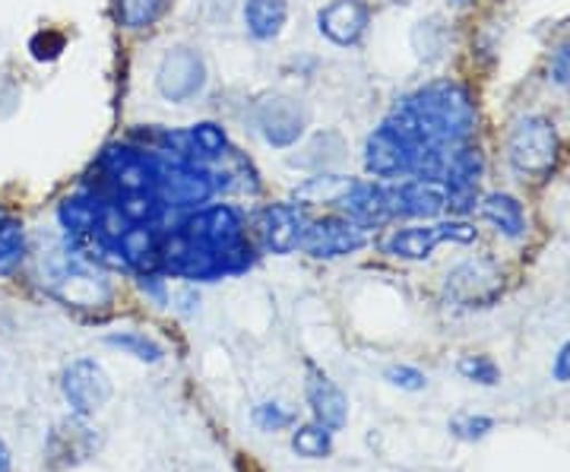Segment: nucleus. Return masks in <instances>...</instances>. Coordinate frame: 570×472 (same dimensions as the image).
Returning <instances> with one entry per match:
<instances>
[{
    "label": "nucleus",
    "mask_w": 570,
    "mask_h": 472,
    "mask_svg": "<svg viewBox=\"0 0 570 472\" xmlns=\"http://www.w3.org/2000/svg\"><path fill=\"white\" fill-rule=\"evenodd\" d=\"M396 108L419 127V134L431 146L456 149V146L469 144V137L475 130V105L460 82H428L412 96H406Z\"/></svg>",
    "instance_id": "obj_1"
},
{
    "label": "nucleus",
    "mask_w": 570,
    "mask_h": 472,
    "mask_svg": "<svg viewBox=\"0 0 570 472\" xmlns=\"http://www.w3.org/2000/svg\"><path fill=\"white\" fill-rule=\"evenodd\" d=\"M431 144L400 108H393L365 144V168L374 178H406Z\"/></svg>",
    "instance_id": "obj_2"
},
{
    "label": "nucleus",
    "mask_w": 570,
    "mask_h": 472,
    "mask_svg": "<svg viewBox=\"0 0 570 472\" xmlns=\"http://www.w3.org/2000/svg\"><path fill=\"white\" fill-rule=\"evenodd\" d=\"M558 159H561V137L549 118L520 115L510 124L508 163L517 178L542 181L558 168Z\"/></svg>",
    "instance_id": "obj_3"
},
{
    "label": "nucleus",
    "mask_w": 570,
    "mask_h": 472,
    "mask_svg": "<svg viewBox=\"0 0 570 472\" xmlns=\"http://www.w3.org/2000/svg\"><path fill=\"white\" fill-rule=\"evenodd\" d=\"M181 228L197 245L219 254L225 273H245L250 267L254 257H250V247L245 242V223H242L235 206L216 204L197 209L184 219Z\"/></svg>",
    "instance_id": "obj_4"
},
{
    "label": "nucleus",
    "mask_w": 570,
    "mask_h": 472,
    "mask_svg": "<svg viewBox=\"0 0 570 472\" xmlns=\"http://www.w3.org/2000/svg\"><path fill=\"white\" fill-rule=\"evenodd\" d=\"M250 124L254 130L261 134V140L273 149H292L305 137L307 124H311V115L307 108L298 99L292 96H264L257 99L254 108H250Z\"/></svg>",
    "instance_id": "obj_5"
},
{
    "label": "nucleus",
    "mask_w": 570,
    "mask_h": 472,
    "mask_svg": "<svg viewBox=\"0 0 570 472\" xmlns=\"http://www.w3.org/2000/svg\"><path fill=\"white\" fill-rule=\"evenodd\" d=\"M444 242L469 245V242H475V226H469L466 219H444V223L393 228L384 242V250L396 260H428L434 254V247Z\"/></svg>",
    "instance_id": "obj_6"
},
{
    "label": "nucleus",
    "mask_w": 570,
    "mask_h": 472,
    "mask_svg": "<svg viewBox=\"0 0 570 472\" xmlns=\"http://www.w3.org/2000/svg\"><path fill=\"white\" fill-rule=\"evenodd\" d=\"M206 80H209V70H206L204 55L190 45L168 48L156 70V89L165 102L171 105L194 102L206 89Z\"/></svg>",
    "instance_id": "obj_7"
},
{
    "label": "nucleus",
    "mask_w": 570,
    "mask_h": 472,
    "mask_svg": "<svg viewBox=\"0 0 570 472\" xmlns=\"http://www.w3.org/2000/svg\"><path fill=\"white\" fill-rule=\"evenodd\" d=\"M61 393L67 406L80 419H92L111 403L115 384L108 377V371L96 362V358H73L67 368L61 371Z\"/></svg>",
    "instance_id": "obj_8"
},
{
    "label": "nucleus",
    "mask_w": 570,
    "mask_h": 472,
    "mask_svg": "<svg viewBox=\"0 0 570 472\" xmlns=\"http://www.w3.org/2000/svg\"><path fill=\"white\" fill-rule=\"evenodd\" d=\"M367 245V228L352 223L348 216H324L307 223L305 238H302V250L317 257V260H336V257H348L358 254Z\"/></svg>",
    "instance_id": "obj_9"
},
{
    "label": "nucleus",
    "mask_w": 570,
    "mask_h": 472,
    "mask_svg": "<svg viewBox=\"0 0 570 472\" xmlns=\"http://www.w3.org/2000/svg\"><path fill=\"white\" fill-rule=\"evenodd\" d=\"M444 295L460 308H485L501 295V269L491 260H466L448 273Z\"/></svg>",
    "instance_id": "obj_10"
},
{
    "label": "nucleus",
    "mask_w": 570,
    "mask_h": 472,
    "mask_svg": "<svg viewBox=\"0 0 570 472\" xmlns=\"http://www.w3.org/2000/svg\"><path fill=\"white\" fill-rule=\"evenodd\" d=\"M307 223L311 219L305 216V206L273 204L254 216V232L269 254H292L302 247Z\"/></svg>",
    "instance_id": "obj_11"
},
{
    "label": "nucleus",
    "mask_w": 570,
    "mask_h": 472,
    "mask_svg": "<svg viewBox=\"0 0 570 472\" xmlns=\"http://www.w3.org/2000/svg\"><path fill=\"white\" fill-rule=\"evenodd\" d=\"M482 175H485V159H482V149L472 144L456 146L450 153L448 171H444V190H448V206L453 213H469L475 209L479 200V185H482Z\"/></svg>",
    "instance_id": "obj_12"
},
{
    "label": "nucleus",
    "mask_w": 570,
    "mask_h": 472,
    "mask_svg": "<svg viewBox=\"0 0 570 472\" xmlns=\"http://www.w3.org/2000/svg\"><path fill=\"white\" fill-rule=\"evenodd\" d=\"M371 7L365 0H330L317 10V32L336 48H355L367 36Z\"/></svg>",
    "instance_id": "obj_13"
},
{
    "label": "nucleus",
    "mask_w": 570,
    "mask_h": 472,
    "mask_svg": "<svg viewBox=\"0 0 570 472\" xmlns=\"http://www.w3.org/2000/svg\"><path fill=\"white\" fill-rule=\"evenodd\" d=\"M387 209L390 219H438L448 209V190L438 181H419L409 178L400 185L387 187Z\"/></svg>",
    "instance_id": "obj_14"
},
{
    "label": "nucleus",
    "mask_w": 570,
    "mask_h": 472,
    "mask_svg": "<svg viewBox=\"0 0 570 472\" xmlns=\"http://www.w3.org/2000/svg\"><path fill=\"white\" fill-rule=\"evenodd\" d=\"M305 396L314 422L326 425L330 432L346 429L348 422V396L346 391L326 374L324 368H317L314 362H305Z\"/></svg>",
    "instance_id": "obj_15"
},
{
    "label": "nucleus",
    "mask_w": 570,
    "mask_h": 472,
    "mask_svg": "<svg viewBox=\"0 0 570 472\" xmlns=\"http://www.w3.org/2000/svg\"><path fill=\"white\" fill-rule=\"evenodd\" d=\"M96 448H99V434L86 425V419L73 415L55 425L51 441H48V456L55 466H77V463H86Z\"/></svg>",
    "instance_id": "obj_16"
},
{
    "label": "nucleus",
    "mask_w": 570,
    "mask_h": 472,
    "mask_svg": "<svg viewBox=\"0 0 570 472\" xmlns=\"http://www.w3.org/2000/svg\"><path fill=\"white\" fill-rule=\"evenodd\" d=\"M343 213H346L352 223H358L362 228H381L390 219L387 209V187L374 185V181H355L343 194Z\"/></svg>",
    "instance_id": "obj_17"
},
{
    "label": "nucleus",
    "mask_w": 570,
    "mask_h": 472,
    "mask_svg": "<svg viewBox=\"0 0 570 472\" xmlns=\"http://www.w3.org/2000/svg\"><path fill=\"white\" fill-rule=\"evenodd\" d=\"M159 245H163L159 226H130L118 238V247H121L127 267L137 269V273H156V269L163 267Z\"/></svg>",
    "instance_id": "obj_18"
},
{
    "label": "nucleus",
    "mask_w": 570,
    "mask_h": 472,
    "mask_svg": "<svg viewBox=\"0 0 570 472\" xmlns=\"http://www.w3.org/2000/svg\"><path fill=\"white\" fill-rule=\"evenodd\" d=\"M242 17H245V29L250 39H279L285 22H288V0H245Z\"/></svg>",
    "instance_id": "obj_19"
},
{
    "label": "nucleus",
    "mask_w": 570,
    "mask_h": 472,
    "mask_svg": "<svg viewBox=\"0 0 570 472\" xmlns=\"http://www.w3.org/2000/svg\"><path fill=\"white\" fill-rule=\"evenodd\" d=\"M482 216L489 219L491 226L498 228V235H504L510 242H520V238H527V209L523 204L513 197V194H504V190H498V194H489L485 200H482Z\"/></svg>",
    "instance_id": "obj_20"
},
{
    "label": "nucleus",
    "mask_w": 570,
    "mask_h": 472,
    "mask_svg": "<svg viewBox=\"0 0 570 472\" xmlns=\"http://www.w3.org/2000/svg\"><path fill=\"white\" fill-rule=\"evenodd\" d=\"M58 219H61L63 235L70 242H86L89 235H96L99 228V194H73L67 197L58 209Z\"/></svg>",
    "instance_id": "obj_21"
},
{
    "label": "nucleus",
    "mask_w": 570,
    "mask_h": 472,
    "mask_svg": "<svg viewBox=\"0 0 570 472\" xmlns=\"http://www.w3.org/2000/svg\"><path fill=\"white\" fill-rule=\"evenodd\" d=\"M333 434L321 422H305V425H295L292 432V451L302 460H326L333 453Z\"/></svg>",
    "instance_id": "obj_22"
},
{
    "label": "nucleus",
    "mask_w": 570,
    "mask_h": 472,
    "mask_svg": "<svg viewBox=\"0 0 570 472\" xmlns=\"http://www.w3.org/2000/svg\"><path fill=\"white\" fill-rule=\"evenodd\" d=\"M105 343H108V346H115V350H121L124 355H130V358H137V362H149V365H156V362H163L165 358L163 343H156L153 336H146V333H140V330L108 333V336H105Z\"/></svg>",
    "instance_id": "obj_23"
},
{
    "label": "nucleus",
    "mask_w": 570,
    "mask_h": 472,
    "mask_svg": "<svg viewBox=\"0 0 570 472\" xmlns=\"http://www.w3.org/2000/svg\"><path fill=\"white\" fill-rule=\"evenodd\" d=\"M355 185L352 178H343V175H314L307 178L305 185L295 190V200H307V204H336L343 200L348 187Z\"/></svg>",
    "instance_id": "obj_24"
},
{
    "label": "nucleus",
    "mask_w": 570,
    "mask_h": 472,
    "mask_svg": "<svg viewBox=\"0 0 570 472\" xmlns=\"http://www.w3.org/2000/svg\"><path fill=\"white\" fill-rule=\"evenodd\" d=\"M171 0H118V22L124 29H149L163 20Z\"/></svg>",
    "instance_id": "obj_25"
},
{
    "label": "nucleus",
    "mask_w": 570,
    "mask_h": 472,
    "mask_svg": "<svg viewBox=\"0 0 570 472\" xmlns=\"http://www.w3.org/2000/svg\"><path fill=\"white\" fill-rule=\"evenodd\" d=\"M190 146H194V163L204 165L209 159H219L225 156L228 149V137L219 124L213 121H200L190 127Z\"/></svg>",
    "instance_id": "obj_26"
},
{
    "label": "nucleus",
    "mask_w": 570,
    "mask_h": 472,
    "mask_svg": "<svg viewBox=\"0 0 570 472\" xmlns=\"http://www.w3.org/2000/svg\"><path fill=\"white\" fill-rule=\"evenodd\" d=\"M460 374L472 381V384H482V387H494L501 381V368L491 362L489 355H463L460 358Z\"/></svg>",
    "instance_id": "obj_27"
},
{
    "label": "nucleus",
    "mask_w": 570,
    "mask_h": 472,
    "mask_svg": "<svg viewBox=\"0 0 570 472\" xmlns=\"http://www.w3.org/2000/svg\"><path fill=\"white\" fill-rule=\"evenodd\" d=\"M250 422L261 432H285V429H295V412H288L279 403H261L257 410L250 412Z\"/></svg>",
    "instance_id": "obj_28"
},
{
    "label": "nucleus",
    "mask_w": 570,
    "mask_h": 472,
    "mask_svg": "<svg viewBox=\"0 0 570 472\" xmlns=\"http://www.w3.org/2000/svg\"><path fill=\"white\" fill-rule=\"evenodd\" d=\"M450 432L460 441H482L494 432V419H489V415H456L450 422Z\"/></svg>",
    "instance_id": "obj_29"
},
{
    "label": "nucleus",
    "mask_w": 570,
    "mask_h": 472,
    "mask_svg": "<svg viewBox=\"0 0 570 472\" xmlns=\"http://www.w3.org/2000/svg\"><path fill=\"white\" fill-rule=\"evenodd\" d=\"M384 381H387L390 387H400V391L406 393H419L428 387V377L415 365H390L384 371Z\"/></svg>",
    "instance_id": "obj_30"
},
{
    "label": "nucleus",
    "mask_w": 570,
    "mask_h": 472,
    "mask_svg": "<svg viewBox=\"0 0 570 472\" xmlns=\"http://www.w3.org/2000/svg\"><path fill=\"white\" fill-rule=\"evenodd\" d=\"M549 80L561 89H570V41L554 48L549 61Z\"/></svg>",
    "instance_id": "obj_31"
},
{
    "label": "nucleus",
    "mask_w": 570,
    "mask_h": 472,
    "mask_svg": "<svg viewBox=\"0 0 570 472\" xmlns=\"http://www.w3.org/2000/svg\"><path fill=\"white\" fill-rule=\"evenodd\" d=\"M551 377H554L558 384H570V340L561 346V350H558V355H554Z\"/></svg>",
    "instance_id": "obj_32"
},
{
    "label": "nucleus",
    "mask_w": 570,
    "mask_h": 472,
    "mask_svg": "<svg viewBox=\"0 0 570 472\" xmlns=\"http://www.w3.org/2000/svg\"><path fill=\"white\" fill-rule=\"evenodd\" d=\"M0 472H13V456H10V448L3 437H0Z\"/></svg>",
    "instance_id": "obj_33"
},
{
    "label": "nucleus",
    "mask_w": 570,
    "mask_h": 472,
    "mask_svg": "<svg viewBox=\"0 0 570 472\" xmlns=\"http://www.w3.org/2000/svg\"><path fill=\"white\" fill-rule=\"evenodd\" d=\"M453 3H469V0H453Z\"/></svg>",
    "instance_id": "obj_34"
}]
</instances>
